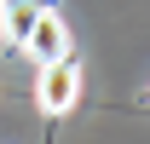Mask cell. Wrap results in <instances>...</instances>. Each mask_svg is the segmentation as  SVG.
<instances>
[{
	"mask_svg": "<svg viewBox=\"0 0 150 144\" xmlns=\"http://www.w3.org/2000/svg\"><path fill=\"white\" fill-rule=\"evenodd\" d=\"M18 52L29 58V64H58V58H69V23L58 18V6H46V12H40L35 23H29V35L18 40Z\"/></svg>",
	"mask_w": 150,
	"mask_h": 144,
	"instance_id": "obj_2",
	"label": "cell"
},
{
	"mask_svg": "<svg viewBox=\"0 0 150 144\" xmlns=\"http://www.w3.org/2000/svg\"><path fill=\"white\" fill-rule=\"evenodd\" d=\"M46 6H58V0H6V12H0V40L18 46V40L29 35V23H35Z\"/></svg>",
	"mask_w": 150,
	"mask_h": 144,
	"instance_id": "obj_3",
	"label": "cell"
},
{
	"mask_svg": "<svg viewBox=\"0 0 150 144\" xmlns=\"http://www.w3.org/2000/svg\"><path fill=\"white\" fill-rule=\"evenodd\" d=\"M75 98H81V64H75V58L40 64V75H35V109H40V115L58 121V115L75 109Z\"/></svg>",
	"mask_w": 150,
	"mask_h": 144,
	"instance_id": "obj_1",
	"label": "cell"
}]
</instances>
